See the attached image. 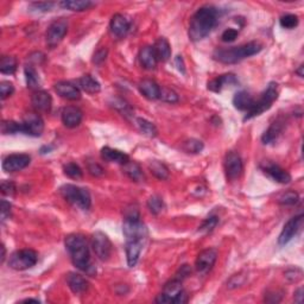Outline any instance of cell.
Wrapping results in <instances>:
<instances>
[{"label": "cell", "mask_w": 304, "mask_h": 304, "mask_svg": "<svg viewBox=\"0 0 304 304\" xmlns=\"http://www.w3.org/2000/svg\"><path fill=\"white\" fill-rule=\"evenodd\" d=\"M220 18V11L211 5L200 8L191 17L188 35L193 42H199L209 35L216 26Z\"/></svg>", "instance_id": "6da1fadb"}, {"label": "cell", "mask_w": 304, "mask_h": 304, "mask_svg": "<svg viewBox=\"0 0 304 304\" xmlns=\"http://www.w3.org/2000/svg\"><path fill=\"white\" fill-rule=\"evenodd\" d=\"M64 245H66V248L75 268L86 272L87 275L94 276L97 270L92 264L90 244H88L87 238L80 233L69 234L66 237Z\"/></svg>", "instance_id": "7a4b0ae2"}, {"label": "cell", "mask_w": 304, "mask_h": 304, "mask_svg": "<svg viewBox=\"0 0 304 304\" xmlns=\"http://www.w3.org/2000/svg\"><path fill=\"white\" fill-rule=\"evenodd\" d=\"M263 50V46L259 42H250L239 47L220 48L215 49L213 59L224 64H235L247 57L257 55Z\"/></svg>", "instance_id": "3957f363"}, {"label": "cell", "mask_w": 304, "mask_h": 304, "mask_svg": "<svg viewBox=\"0 0 304 304\" xmlns=\"http://www.w3.org/2000/svg\"><path fill=\"white\" fill-rule=\"evenodd\" d=\"M278 98V84L276 82H270L266 87V90L263 92L260 98L258 100H254L252 107L246 112V115L244 120H250L252 118L258 117L264 113V112L269 111L272 107L273 102L277 100Z\"/></svg>", "instance_id": "277c9868"}, {"label": "cell", "mask_w": 304, "mask_h": 304, "mask_svg": "<svg viewBox=\"0 0 304 304\" xmlns=\"http://www.w3.org/2000/svg\"><path fill=\"white\" fill-rule=\"evenodd\" d=\"M60 193L67 202L82 210H90L92 206V196L86 188L74 186V184H64L61 187Z\"/></svg>", "instance_id": "5b68a950"}, {"label": "cell", "mask_w": 304, "mask_h": 304, "mask_svg": "<svg viewBox=\"0 0 304 304\" xmlns=\"http://www.w3.org/2000/svg\"><path fill=\"white\" fill-rule=\"evenodd\" d=\"M38 262V254L36 251L30 248L18 250L10 255L9 266L16 271H24V270L31 269Z\"/></svg>", "instance_id": "8992f818"}, {"label": "cell", "mask_w": 304, "mask_h": 304, "mask_svg": "<svg viewBox=\"0 0 304 304\" xmlns=\"http://www.w3.org/2000/svg\"><path fill=\"white\" fill-rule=\"evenodd\" d=\"M139 219H124L122 223V233L125 240H141L145 241L148 238V228L145 224Z\"/></svg>", "instance_id": "52a82bcc"}, {"label": "cell", "mask_w": 304, "mask_h": 304, "mask_svg": "<svg viewBox=\"0 0 304 304\" xmlns=\"http://www.w3.org/2000/svg\"><path fill=\"white\" fill-rule=\"evenodd\" d=\"M67 32H68V23L66 19L60 18L54 20V22L49 25V27H48L46 33L47 46L51 48V49H53V48H56L61 42H62V39L64 38V36L67 35Z\"/></svg>", "instance_id": "ba28073f"}, {"label": "cell", "mask_w": 304, "mask_h": 304, "mask_svg": "<svg viewBox=\"0 0 304 304\" xmlns=\"http://www.w3.org/2000/svg\"><path fill=\"white\" fill-rule=\"evenodd\" d=\"M92 247L97 257L102 262L108 260L109 257L112 255V242L109 238L106 235L104 232H95L92 235Z\"/></svg>", "instance_id": "9c48e42d"}, {"label": "cell", "mask_w": 304, "mask_h": 304, "mask_svg": "<svg viewBox=\"0 0 304 304\" xmlns=\"http://www.w3.org/2000/svg\"><path fill=\"white\" fill-rule=\"evenodd\" d=\"M303 224L304 215L302 213L290 219L288 223L284 225V227H283L281 234H279L278 244L281 246H284L288 244V242L291 241L292 239L299 233L300 230H302Z\"/></svg>", "instance_id": "30bf717a"}, {"label": "cell", "mask_w": 304, "mask_h": 304, "mask_svg": "<svg viewBox=\"0 0 304 304\" xmlns=\"http://www.w3.org/2000/svg\"><path fill=\"white\" fill-rule=\"evenodd\" d=\"M183 282H184L183 279L177 277L176 275L173 276L169 282L165 283V285H164L163 288V291L156 297L155 302L159 304H169V303L172 304L175 297L183 290L182 288Z\"/></svg>", "instance_id": "8fae6325"}, {"label": "cell", "mask_w": 304, "mask_h": 304, "mask_svg": "<svg viewBox=\"0 0 304 304\" xmlns=\"http://www.w3.org/2000/svg\"><path fill=\"white\" fill-rule=\"evenodd\" d=\"M225 172H226L227 180L234 181L238 180L244 171V164H242L241 157L237 152L230 151L225 156Z\"/></svg>", "instance_id": "7c38bea8"}, {"label": "cell", "mask_w": 304, "mask_h": 304, "mask_svg": "<svg viewBox=\"0 0 304 304\" xmlns=\"http://www.w3.org/2000/svg\"><path fill=\"white\" fill-rule=\"evenodd\" d=\"M23 135L30 137H40L44 131V121L38 113H27L24 115Z\"/></svg>", "instance_id": "4fadbf2b"}, {"label": "cell", "mask_w": 304, "mask_h": 304, "mask_svg": "<svg viewBox=\"0 0 304 304\" xmlns=\"http://www.w3.org/2000/svg\"><path fill=\"white\" fill-rule=\"evenodd\" d=\"M31 157L26 153H15L10 155L3 160V169L6 172H17L29 166Z\"/></svg>", "instance_id": "5bb4252c"}, {"label": "cell", "mask_w": 304, "mask_h": 304, "mask_svg": "<svg viewBox=\"0 0 304 304\" xmlns=\"http://www.w3.org/2000/svg\"><path fill=\"white\" fill-rule=\"evenodd\" d=\"M218 259V251L215 248H207L201 251L195 262L196 271L201 275H206L213 269Z\"/></svg>", "instance_id": "9a60e30c"}, {"label": "cell", "mask_w": 304, "mask_h": 304, "mask_svg": "<svg viewBox=\"0 0 304 304\" xmlns=\"http://www.w3.org/2000/svg\"><path fill=\"white\" fill-rule=\"evenodd\" d=\"M260 169L275 182L281 184H288L291 182V175L285 169L281 168L277 164L271 162H265L260 165Z\"/></svg>", "instance_id": "2e32d148"}, {"label": "cell", "mask_w": 304, "mask_h": 304, "mask_svg": "<svg viewBox=\"0 0 304 304\" xmlns=\"http://www.w3.org/2000/svg\"><path fill=\"white\" fill-rule=\"evenodd\" d=\"M83 113L76 106H67L63 108L62 113H61V119H62L63 125L68 128L77 127L81 124Z\"/></svg>", "instance_id": "e0dca14e"}, {"label": "cell", "mask_w": 304, "mask_h": 304, "mask_svg": "<svg viewBox=\"0 0 304 304\" xmlns=\"http://www.w3.org/2000/svg\"><path fill=\"white\" fill-rule=\"evenodd\" d=\"M54 90L57 93V95L66 99V100L76 101L81 99V92L78 90V87L74 86L73 83H70V82L68 81H60L57 82V83H55Z\"/></svg>", "instance_id": "ac0fdd59"}, {"label": "cell", "mask_w": 304, "mask_h": 304, "mask_svg": "<svg viewBox=\"0 0 304 304\" xmlns=\"http://www.w3.org/2000/svg\"><path fill=\"white\" fill-rule=\"evenodd\" d=\"M129 27H131V23L129 20L126 18L124 15L121 13H117L112 17L111 23H109V29H111L112 35L117 37V38H122L127 35L129 31Z\"/></svg>", "instance_id": "d6986e66"}, {"label": "cell", "mask_w": 304, "mask_h": 304, "mask_svg": "<svg viewBox=\"0 0 304 304\" xmlns=\"http://www.w3.org/2000/svg\"><path fill=\"white\" fill-rule=\"evenodd\" d=\"M145 241L141 240H127L125 244L126 247V260L129 268H135L139 260L141 253L143 251V246Z\"/></svg>", "instance_id": "ffe728a7"}, {"label": "cell", "mask_w": 304, "mask_h": 304, "mask_svg": "<svg viewBox=\"0 0 304 304\" xmlns=\"http://www.w3.org/2000/svg\"><path fill=\"white\" fill-rule=\"evenodd\" d=\"M138 60H139V63H141V66L146 70L156 69L157 63H158V59H157L156 56L155 49H153V47H150V46L142 48L141 51H139Z\"/></svg>", "instance_id": "44dd1931"}, {"label": "cell", "mask_w": 304, "mask_h": 304, "mask_svg": "<svg viewBox=\"0 0 304 304\" xmlns=\"http://www.w3.org/2000/svg\"><path fill=\"white\" fill-rule=\"evenodd\" d=\"M238 83V78L235 77L234 74H224L220 76L213 78V80L208 82V90L214 92V93H220L225 87L233 86Z\"/></svg>", "instance_id": "7402d4cb"}, {"label": "cell", "mask_w": 304, "mask_h": 304, "mask_svg": "<svg viewBox=\"0 0 304 304\" xmlns=\"http://www.w3.org/2000/svg\"><path fill=\"white\" fill-rule=\"evenodd\" d=\"M31 104L37 112H49L53 105V99L46 91H36L31 97Z\"/></svg>", "instance_id": "603a6c76"}, {"label": "cell", "mask_w": 304, "mask_h": 304, "mask_svg": "<svg viewBox=\"0 0 304 304\" xmlns=\"http://www.w3.org/2000/svg\"><path fill=\"white\" fill-rule=\"evenodd\" d=\"M139 92L149 100H158L160 94V86L155 80L144 78L138 84Z\"/></svg>", "instance_id": "cb8c5ba5"}, {"label": "cell", "mask_w": 304, "mask_h": 304, "mask_svg": "<svg viewBox=\"0 0 304 304\" xmlns=\"http://www.w3.org/2000/svg\"><path fill=\"white\" fill-rule=\"evenodd\" d=\"M67 284L71 290V292L75 293V295H80V293L87 291L88 286H90V283H88L86 278L75 272H70L67 276Z\"/></svg>", "instance_id": "d4e9b609"}, {"label": "cell", "mask_w": 304, "mask_h": 304, "mask_svg": "<svg viewBox=\"0 0 304 304\" xmlns=\"http://www.w3.org/2000/svg\"><path fill=\"white\" fill-rule=\"evenodd\" d=\"M101 158L104 159L105 162L118 163L120 164V165H124L125 163H127L129 160V157L126 155L125 152L108 148V146H105V148L101 149Z\"/></svg>", "instance_id": "484cf974"}, {"label": "cell", "mask_w": 304, "mask_h": 304, "mask_svg": "<svg viewBox=\"0 0 304 304\" xmlns=\"http://www.w3.org/2000/svg\"><path fill=\"white\" fill-rule=\"evenodd\" d=\"M254 99L250 93H247L246 91H240L238 93H235L233 97V105L234 107L239 109V111L247 112L248 109L253 105Z\"/></svg>", "instance_id": "4316f807"}, {"label": "cell", "mask_w": 304, "mask_h": 304, "mask_svg": "<svg viewBox=\"0 0 304 304\" xmlns=\"http://www.w3.org/2000/svg\"><path fill=\"white\" fill-rule=\"evenodd\" d=\"M153 49H155L158 62L159 61L160 62H166L171 57V47H170L169 42L164 37H160V38L156 40Z\"/></svg>", "instance_id": "83f0119b"}, {"label": "cell", "mask_w": 304, "mask_h": 304, "mask_svg": "<svg viewBox=\"0 0 304 304\" xmlns=\"http://www.w3.org/2000/svg\"><path fill=\"white\" fill-rule=\"evenodd\" d=\"M77 82H78V87L88 94H97L101 91L100 83H99L92 75H88V74L83 75V76L78 78Z\"/></svg>", "instance_id": "f1b7e54d"}, {"label": "cell", "mask_w": 304, "mask_h": 304, "mask_svg": "<svg viewBox=\"0 0 304 304\" xmlns=\"http://www.w3.org/2000/svg\"><path fill=\"white\" fill-rule=\"evenodd\" d=\"M283 131V122L281 120H276L270 125V127L264 132V135L262 136V142L264 144H271L275 141H277V138L281 136Z\"/></svg>", "instance_id": "f546056e"}, {"label": "cell", "mask_w": 304, "mask_h": 304, "mask_svg": "<svg viewBox=\"0 0 304 304\" xmlns=\"http://www.w3.org/2000/svg\"><path fill=\"white\" fill-rule=\"evenodd\" d=\"M122 170L126 175L128 176V179H131L133 182H142L144 180V173H143V170L137 162H133V160H128L127 163H125L122 165Z\"/></svg>", "instance_id": "4dcf8cb0"}, {"label": "cell", "mask_w": 304, "mask_h": 304, "mask_svg": "<svg viewBox=\"0 0 304 304\" xmlns=\"http://www.w3.org/2000/svg\"><path fill=\"white\" fill-rule=\"evenodd\" d=\"M59 5L61 8L69 10V11L82 12L91 9L94 5V3L90 2V0H64V2H61Z\"/></svg>", "instance_id": "1f68e13d"}, {"label": "cell", "mask_w": 304, "mask_h": 304, "mask_svg": "<svg viewBox=\"0 0 304 304\" xmlns=\"http://www.w3.org/2000/svg\"><path fill=\"white\" fill-rule=\"evenodd\" d=\"M149 169L150 171L153 176L156 177V179H158L160 181H165L169 179L170 171L168 169V166L165 165V164L160 162V160H150L149 162Z\"/></svg>", "instance_id": "d6a6232c"}, {"label": "cell", "mask_w": 304, "mask_h": 304, "mask_svg": "<svg viewBox=\"0 0 304 304\" xmlns=\"http://www.w3.org/2000/svg\"><path fill=\"white\" fill-rule=\"evenodd\" d=\"M24 74H25L26 84L30 90H37L40 87V78L39 75L37 73V70L32 66H26L24 69Z\"/></svg>", "instance_id": "836d02e7"}, {"label": "cell", "mask_w": 304, "mask_h": 304, "mask_svg": "<svg viewBox=\"0 0 304 304\" xmlns=\"http://www.w3.org/2000/svg\"><path fill=\"white\" fill-rule=\"evenodd\" d=\"M136 124L138 126L139 131H141L143 135L149 137V138H155V137L158 135V131H157L155 124H152L151 121L146 120L144 118H137Z\"/></svg>", "instance_id": "e575fe53"}, {"label": "cell", "mask_w": 304, "mask_h": 304, "mask_svg": "<svg viewBox=\"0 0 304 304\" xmlns=\"http://www.w3.org/2000/svg\"><path fill=\"white\" fill-rule=\"evenodd\" d=\"M17 70V60L13 56H4L0 60V71L3 74L12 75Z\"/></svg>", "instance_id": "d590c367"}, {"label": "cell", "mask_w": 304, "mask_h": 304, "mask_svg": "<svg viewBox=\"0 0 304 304\" xmlns=\"http://www.w3.org/2000/svg\"><path fill=\"white\" fill-rule=\"evenodd\" d=\"M3 135H17V133H23L22 122H17L13 120H4L0 126Z\"/></svg>", "instance_id": "8d00e7d4"}, {"label": "cell", "mask_w": 304, "mask_h": 304, "mask_svg": "<svg viewBox=\"0 0 304 304\" xmlns=\"http://www.w3.org/2000/svg\"><path fill=\"white\" fill-rule=\"evenodd\" d=\"M63 172H64V175L69 177V179H73V180H80V179H82V176H83V171H82V169L77 165L76 163H73V162L64 164Z\"/></svg>", "instance_id": "74e56055"}, {"label": "cell", "mask_w": 304, "mask_h": 304, "mask_svg": "<svg viewBox=\"0 0 304 304\" xmlns=\"http://www.w3.org/2000/svg\"><path fill=\"white\" fill-rule=\"evenodd\" d=\"M146 204H148L149 210L151 211L153 215L160 214L164 209V201H163L162 197L158 196V195L150 196Z\"/></svg>", "instance_id": "f35d334b"}, {"label": "cell", "mask_w": 304, "mask_h": 304, "mask_svg": "<svg viewBox=\"0 0 304 304\" xmlns=\"http://www.w3.org/2000/svg\"><path fill=\"white\" fill-rule=\"evenodd\" d=\"M203 148H204L203 143L195 138H190L183 143V150L187 153H193V155H196V153H200L201 151H202Z\"/></svg>", "instance_id": "ab89813d"}, {"label": "cell", "mask_w": 304, "mask_h": 304, "mask_svg": "<svg viewBox=\"0 0 304 304\" xmlns=\"http://www.w3.org/2000/svg\"><path fill=\"white\" fill-rule=\"evenodd\" d=\"M299 201V195L293 190H289L283 193L278 199V203L282 206H295L298 203Z\"/></svg>", "instance_id": "60d3db41"}, {"label": "cell", "mask_w": 304, "mask_h": 304, "mask_svg": "<svg viewBox=\"0 0 304 304\" xmlns=\"http://www.w3.org/2000/svg\"><path fill=\"white\" fill-rule=\"evenodd\" d=\"M159 99L164 102H168V104H176V102H179L180 100L179 94L173 90H171V88L168 87H160Z\"/></svg>", "instance_id": "b9f144b4"}, {"label": "cell", "mask_w": 304, "mask_h": 304, "mask_svg": "<svg viewBox=\"0 0 304 304\" xmlns=\"http://www.w3.org/2000/svg\"><path fill=\"white\" fill-rule=\"evenodd\" d=\"M218 224H219V218L215 216V215H211V216H208L206 220L201 224V226L199 227L197 232L202 234L210 233V232H213L214 228L218 226Z\"/></svg>", "instance_id": "7bdbcfd3"}, {"label": "cell", "mask_w": 304, "mask_h": 304, "mask_svg": "<svg viewBox=\"0 0 304 304\" xmlns=\"http://www.w3.org/2000/svg\"><path fill=\"white\" fill-rule=\"evenodd\" d=\"M299 19L296 15H285L282 16L281 19H279V24H281L282 27L284 29H295V27L298 25Z\"/></svg>", "instance_id": "ee69618b"}, {"label": "cell", "mask_w": 304, "mask_h": 304, "mask_svg": "<svg viewBox=\"0 0 304 304\" xmlns=\"http://www.w3.org/2000/svg\"><path fill=\"white\" fill-rule=\"evenodd\" d=\"M15 93V86L10 81H2L0 82V95H2L3 100L6 98L11 97Z\"/></svg>", "instance_id": "f6af8a7d"}, {"label": "cell", "mask_w": 304, "mask_h": 304, "mask_svg": "<svg viewBox=\"0 0 304 304\" xmlns=\"http://www.w3.org/2000/svg\"><path fill=\"white\" fill-rule=\"evenodd\" d=\"M54 3H47V2H39V3H31L30 4V10L35 12H49L51 9L54 8Z\"/></svg>", "instance_id": "bcb514c9"}, {"label": "cell", "mask_w": 304, "mask_h": 304, "mask_svg": "<svg viewBox=\"0 0 304 304\" xmlns=\"http://www.w3.org/2000/svg\"><path fill=\"white\" fill-rule=\"evenodd\" d=\"M0 190H2L3 195L6 196H13L16 194V184L12 181L4 180L0 184Z\"/></svg>", "instance_id": "7dc6e473"}, {"label": "cell", "mask_w": 304, "mask_h": 304, "mask_svg": "<svg viewBox=\"0 0 304 304\" xmlns=\"http://www.w3.org/2000/svg\"><path fill=\"white\" fill-rule=\"evenodd\" d=\"M302 277H303V272L300 269H297V268L290 269L285 272V278L291 283H296V282L300 281Z\"/></svg>", "instance_id": "c3c4849f"}, {"label": "cell", "mask_w": 304, "mask_h": 304, "mask_svg": "<svg viewBox=\"0 0 304 304\" xmlns=\"http://www.w3.org/2000/svg\"><path fill=\"white\" fill-rule=\"evenodd\" d=\"M238 36H239L238 30L230 27V29H226L223 32V35H221V39H223V42H225V43H231V42H234V40L238 38Z\"/></svg>", "instance_id": "681fc988"}, {"label": "cell", "mask_w": 304, "mask_h": 304, "mask_svg": "<svg viewBox=\"0 0 304 304\" xmlns=\"http://www.w3.org/2000/svg\"><path fill=\"white\" fill-rule=\"evenodd\" d=\"M11 203L8 202L6 200H2V203H0V214H2V223L8 220V219L11 216Z\"/></svg>", "instance_id": "f907efd6"}, {"label": "cell", "mask_w": 304, "mask_h": 304, "mask_svg": "<svg viewBox=\"0 0 304 304\" xmlns=\"http://www.w3.org/2000/svg\"><path fill=\"white\" fill-rule=\"evenodd\" d=\"M87 169H88V172H90L92 176H95V177L102 176V175H104V172H105L104 168H102L100 164H98V163H95V162H90V163H88Z\"/></svg>", "instance_id": "816d5d0a"}, {"label": "cell", "mask_w": 304, "mask_h": 304, "mask_svg": "<svg viewBox=\"0 0 304 304\" xmlns=\"http://www.w3.org/2000/svg\"><path fill=\"white\" fill-rule=\"evenodd\" d=\"M244 283H245V277L241 275V273H239V275H234L233 277L228 281L227 286L230 289H235L238 288V286H241Z\"/></svg>", "instance_id": "f5cc1de1"}, {"label": "cell", "mask_w": 304, "mask_h": 304, "mask_svg": "<svg viewBox=\"0 0 304 304\" xmlns=\"http://www.w3.org/2000/svg\"><path fill=\"white\" fill-rule=\"evenodd\" d=\"M107 54H108V50L105 49V48H102V49L98 50L93 56V62L95 64H98V66H100V64H102L105 62L106 57H107Z\"/></svg>", "instance_id": "db71d44e"}, {"label": "cell", "mask_w": 304, "mask_h": 304, "mask_svg": "<svg viewBox=\"0 0 304 304\" xmlns=\"http://www.w3.org/2000/svg\"><path fill=\"white\" fill-rule=\"evenodd\" d=\"M175 64L177 67V69H179V71H181L182 74H186V64H184V61H183V57L182 56H176L175 59Z\"/></svg>", "instance_id": "11a10c76"}, {"label": "cell", "mask_w": 304, "mask_h": 304, "mask_svg": "<svg viewBox=\"0 0 304 304\" xmlns=\"http://www.w3.org/2000/svg\"><path fill=\"white\" fill-rule=\"evenodd\" d=\"M282 293L281 295H278L277 292H272V293H269V295H266L265 298H269L266 302H270V303H278L281 302L282 300Z\"/></svg>", "instance_id": "9f6ffc18"}, {"label": "cell", "mask_w": 304, "mask_h": 304, "mask_svg": "<svg viewBox=\"0 0 304 304\" xmlns=\"http://www.w3.org/2000/svg\"><path fill=\"white\" fill-rule=\"evenodd\" d=\"M303 288H298L295 291V296H293V299H295L296 303H303Z\"/></svg>", "instance_id": "6f0895ef"}, {"label": "cell", "mask_w": 304, "mask_h": 304, "mask_svg": "<svg viewBox=\"0 0 304 304\" xmlns=\"http://www.w3.org/2000/svg\"><path fill=\"white\" fill-rule=\"evenodd\" d=\"M53 150H54L53 145H44L40 148L39 152H40V155H47V153H50Z\"/></svg>", "instance_id": "680465c9"}, {"label": "cell", "mask_w": 304, "mask_h": 304, "mask_svg": "<svg viewBox=\"0 0 304 304\" xmlns=\"http://www.w3.org/2000/svg\"><path fill=\"white\" fill-rule=\"evenodd\" d=\"M22 303H40V300L36 298H26V299H23Z\"/></svg>", "instance_id": "91938a15"}, {"label": "cell", "mask_w": 304, "mask_h": 304, "mask_svg": "<svg viewBox=\"0 0 304 304\" xmlns=\"http://www.w3.org/2000/svg\"><path fill=\"white\" fill-rule=\"evenodd\" d=\"M303 68H304V67H303V64H300L298 69H297V70L295 71V73H296L297 75H298L299 77H303V76H304V74H303Z\"/></svg>", "instance_id": "94428289"}, {"label": "cell", "mask_w": 304, "mask_h": 304, "mask_svg": "<svg viewBox=\"0 0 304 304\" xmlns=\"http://www.w3.org/2000/svg\"><path fill=\"white\" fill-rule=\"evenodd\" d=\"M2 251H3V253H2V263L5 260V255H6V250H5V246L3 245L2 246Z\"/></svg>", "instance_id": "6125c7cd"}]
</instances>
